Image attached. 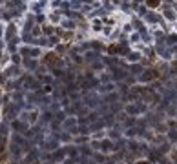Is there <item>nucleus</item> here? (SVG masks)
<instances>
[{
    "label": "nucleus",
    "mask_w": 177,
    "mask_h": 164,
    "mask_svg": "<svg viewBox=\"0 0 177 164\" xmlns=\"http://www.w3.org/2000/svg\"><path fill=\"white\" fill-rule=\"evenodd\" d=\"M157 4H159V0H148V6H152V7L157 6Z\"/></svg>",
    "instance_id": "f257e3e1"
}]
</instances>
